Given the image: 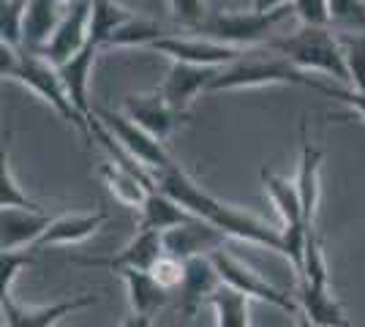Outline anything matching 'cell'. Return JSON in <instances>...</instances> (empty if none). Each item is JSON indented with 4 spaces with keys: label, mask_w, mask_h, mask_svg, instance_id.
I'll use <instances>...</instances> for the list:
<instances>
[{
    "label": "cell",
    "mask_w": 365,
    "mask_h": 327,
    "mask_svg": "<svg viewBox=\"0 0 365 327\" xmlns=\"http://www.w3.org/2000/svg\"><path fill=\"white\" fill-rule=\"evenodd\" d=\"M210 306L215 311V327H251L248 319V297L221 286L213 297H210Z\"/></svg>",
    "instance_id": "cell-26"
},
{
    "label": "cell",
    "mask_w": 365,
    "mask_h": 327,
    "mask_svg": "<svg viewBox=\"0 0 365 327\" xmlns=\"http://www.w3.org/2000/svg\"><path fill=\"white\" fill-rule=\"evenodd\" d=\"M96 303H98L96 295H79L71 300L52 303V306H41V308H28V306H19L11 295H6L0 300V308H3V325L6 327H52L58 325L63 316L91 308Z\"/></svg>",
    "instance_id": "cell-14"
},
{
    "label": "cell",
    "mask_w": 365,
    "mask_h": 327,
    "mask_svg": "<svg viewBox=\"0 0 365 327\" xmlns=\"http://www.w3.org/2000/svg\"><path fill=\"white\" fill-rule=\"evenodd\" d=\"M292 11L308 28H330V0H294Z\"/></svg>",
    "instance_id": "cell-33"
},
{
    "label": "cell",
    "mask_w": 365,
    "mask_h": 327,
    "mask_svg": "<svg viewBox=\"0 0 365 327\" xmlns=\"http://www.w3.org/2000/svg\"><path fill=\"white\" fill-rule=\"evenodd\" d=\"M107 221V213L98 210V213H66L58 216L49 229L41 234V240L33 246V249H46V246H74L82 243L93 234L98 232V227Z\"/></svg>",
    "instance_id": "cell-19"
},
{
    "label": "cell",
    "mask_w": 365,
    "mask_h": 327,
    "mask_svg": "<svg viewBox=\"0 0 365 327\" xmlns=\"http://www.w3.org/2000/svg\"><path fill=\"white\" fill-rule=\"evenodd\" d=\"M25 9H28V0H3V6H0V44L22 49Z\"/></svg>",
    "instance_id": "cell-28"
},
{
    "label": "cell",
    "mask_w": 365,
    "mask_h": 327,
    "mask_svg": "<svg viewBox=\"0 0 365 327\" xmlns=\"http://www.w3.org/2000/svg\"><path fill=\"white\" fill-rule=\"evenodd\" d=\"M270 49L281 52L284 58H289L297 68H303L308 74L317 71V74L335 79L341 88H351V77L349 68H346L341 38L330 28H308V25H303L300 31L287 36V38L270 41Z\"/></svg>",
    "instance_id": "cell-3"
},
{
    "label": "cell",
    "mask_w": 365,
    "mask_h": 327,
    "mask_svg": "<svg viewBox=\"0 0 365 327\" xmlns=\"http://www.w3.org/2000/svg\"><path fill=\"white\" fill-rule=\"evenodd\" d=\"M218 71L221 68H213V66H194V63L175 61L169 66V74L158 90L178 112L188 115V107L194 104V98L213 88Z\"/></svg>",
    "instance_id": "cell-10"
},
{
    "label": "cell",
    "mask_w": 365,
    "mask_h": 327,
    "mask_svg": "<svg viewBox=\"0 0 365 327\" xmlns=\"http://www.w3.org/2000/svg\"><path fill=\"white\" fill-rule=\"evenodd\" d=\"M98 172H101V177H104V186L109 188V194L120 204H125V207H139V210H142V204L148 199L150 188H155L150 180H145V177L134 175L131 170L115 164L112 158L104 161Z\"/></svg>",
    "instance_id": "cell-23"
},
{
    "label": "cell",
    "mask_w": 365,
    "mask_h": 327,
    "mask_svg": "<svg viewBox=\"0 0 365 327\" xmlns=\"http://www.w3.org/2000/svg\"><path fill=\"white\" fill-rule=\"evenodd\" d=\"M98 49H101L98 44L88 41V47L82 49V52H76L71 61H66L63 66H58V74H61L63 85H66V93L71 98V104L85 115L88 123L96 118L91 101H88V82H91V68H93L96 55H98Z\"/></svg>",
    "instance_id": "cell-18"
},
{
    "label": "cell",
    "mask_w": 365,
    "mask_h": 327,
    "mask_svg": "<svg viewBox=\"0 0 365 327\" xmlns=\"http://www.w3.org/2000/svg\"><path fill=\"white\" fill-rule=\"evenodd\" d=\"M292 6L278 9V11H221V14L207 16L205 22H199L197 28H191L188 33H197L202 38H210L218 44L237 49H254L259 41L270 38L273 28H278L287 16H289Z\"/></svg>",
    "instance_id": "cell-5"
},
{
    "label": "cell",
    "mask_w": 365,
    "mask_h": 327,
    "mask_svg": "<svg viewBox=\"0 0 365 327\" xmlns=\"http://www.w3.org/2000/svg\"><path fill=\"white\" fill-rule=\"evenodd\" d=\"M96 118L101 120V125L115 137V142L120 145L123 150L134 158V161H139L150 175L167 170V167L175 164V158L169 156V150L164 147V142L150 137L145 128H139L128 115L112 112V109H98Z\"/></svg>",
    "instance_id": "cell-6"
},
{
    "label": "cell",
    "mask_w": 365,
    "mask_h": 327,
    "mask_svg": "<svg viewBox=\"0 0 365 327\" xmlns=\"http://www.w3.org/2000/svg\"><path fill=\"white\" fill-rule=\"evenodd\" d=\"M210 259H213V265H215V270H218V276H221V284H224V286L235 289V292H240V295H245L248 300H262V303H270V306L281 308V311L300 313L297 300H292L287 292H281V289L273 286L270 281L262 279L254 267L243 265L240 259H235V256L227 254L224 249L210 254Z\"/></svg>",
    "instance_id": "cell-7"
},
{
    "label": "cell",
    "mask_w": 365,
    "mask_h": 327,
    "mask_svg": "<svg viewBox=\"0 0 365 327\" xmlns=\"http://www.w3.org/2000/svg\"><path fill=\"white\" fill-rule=\"evenodd\" d=\"M153 279L158 281L167 292H175V289H180L182 284V276H185V262H180V259H175V256H169V254H164L155 265L148 270Z\"/></svg>",
    "instance_id": "cell-34"
},
{
    "label": "cell",
    "mask_w": 365,
    "mask_h": 327,
    "mask_svg": "<svg viewBox=\"0 0 365 327\" xmlns=\"http://www.w3.org/2000/svg\"><path fill=\"white\" fill-rule=\"evenodd\" d=\"M264 85H303V88L322 90V93H327V88H330L319 79H314L308 71L297 68L281 52L259 55L254 49H248L237 63L218 71L210 90H240V88H264Z\"/></svg>",
    "instance_id": "cell-4"
},
{
    "label": "cell",
    "mask_w": 365,
    "mask_h": 327,
    "mask_svg": "<svg viewBox=\"0 0 365 327\" xmlns=\"http://www.w3.org/2000/svg\"><path fill=\"white\" fill-rule=\"evenodd\" d=\"M134 11L123 9L115 0H91V41L98 47H107V41L134 19Z\"/></svg>",
    "instance_id": "cell-25"
},
{
    "label": "cell",
    "mask_w": 365,
    "mask_h": 327,
    "mask_svg": "<svg viewBox=\"0 0 365 327\" xmlns=\"http://www.w3.org/2000/svg\"><path fill=\"white\" fill-rule=\"evenodd\" d=\"M227 234L218 232L215 227L205 224V221H188V224H180V227H172L167 232H161V240H164V254L180 259V262H188L194 256H210L215 251H221V243H224Z\"/></svg>",
    "instance_id": "cell-13"
},
{
    "label": "cell",
    "mask_w": 365,
    "mask_h": 327,
    "mask_svg": "<svg viewBox=\"0 0 365 327\" xmlns=\"http://www.w3.org/2000/svg\"><path fill=\"white\" fill-rule=\"evenodd\" d=\"M153 49L167 55L172 63H194V66H213V68H227L248 52V49L227 47L202 36H172V33L155 41Z\"/></svg>",
    "instance_id": "cell-8"
},
{
    "label": "cell",
    "mask_w": 365,
    "mask_h": 327,
    "mask_svg": "<svg viewBox=\"0 0 365 327\" xmlns=\"http://www.w3.org/2000/svg\"><path fill=\"white\" fill-rule=\"evenodd\" d=\"M289 3H294V0H251V3H248V9H251V11H262V14H267V11L287 9Z\"/></svg>",
    "instance_id": "cell-37"
},
{
    "label": "cell",
    "mask_w": 365,
    "mask_h": 327,
    "mask_svg": "<svg viewBox=\"0 0 365 327\" xmlns=\"http://www.w3.org/2000/svg\"><path fill=\"white\" fill-rule=\"evenodd\" d=\"M66 11H68V6L63 0H28L22 47H28L31 55H41L61 28Z\"/></svg>",
    "instance_id": "cell-17"
},
{
    "label": "cell",
    "mask_w": 365,
    "mask_h": 327,
    "mask_svg": "<svg viewBox=\"0 0 365 327\" xmlns=\"http://www.w3.org/2000/svg\"><path fill=\"white\" fill-rule=\"evenodd\" d=\"M164 36H169L158 22L145 19V16H134L128 25H123L120 31L115 33L107 41V47H153L155 41H161Z\"/></svg>",
    "instance_id": "cell-27"
},
{
    "label": "cell",
    "mask_w": 365,
    "mask_h": 327,
    "mask_svg": "<svg viewBox=\"0 0 365 327\" xmlns=\"http://www.w3.org/2000/svg\"><path fill=\"white\" fill-rule=\"evenodd\" d=\"M327 95L330 98H338V101H344V104H349L360 118H365V93L360 90H354V88H341V85H330L327 88Z\"/></svg>",
    "instance_id": "cell-36"
},
{
    "label": "cell",
    "mask_w": 365,
    "mask_h": 327,
    "mask_svg": "<svg viewBox=\"0 0 365 327\" xmlns=\"http://www.w3.org/2000/svg\"><path fill=\"white\" fill-rule=\"evenodd\" d=\"M164 256V240L161 232H137L125 249L118 251L115 256H74V265L85 267H109L115 273L123 270H150L158 259Z\"/></svg>",
    "instance_id": "cell-11"
},
{
    "label": "cell",
    "mask_w": 365,
    "mask_h": 327,
    "mask_svg": "<svg viewBox=\"0 0 365 327\" xmlns=\"http://www.w3.org/2000/svg\"><path fill=\"white\" fill-rule=\"evenodd\" d=\"M169 11H172V16H175L180 25H185L188 31L207 19L205 0H169Z\"/></svg>",
    "instance_id": "cell-35"
},
{
    "label": "cell",
    "mask_w": 365,
    "mask_h": 327,
    "mask_svg": "<svg viewBox=\"0 0 365 327\" xmlns=\"http://www.w3.org/2000/svg\"><path fill=\"white\" fill-rule=\"evenodd\" d=\"M123 115H128L139 128H145L150 137L155 140H169V134L185 123L188 115H182L169 104L167 98L161 95V90H155L150 95H123Z\"/></svg>",
    "instance_id": "cell-9"
},
{
    "label": "cell",
    "mask_w": 365,
    "mask_h": 327,
    "mask_svg": "<svg viewBox=\"0 0 365 327\" xmlns=\"http://www.w3.org/2000/svg\"><path fill=\"white\" fill-rule=\"evenodd\" d=\"M245 3H251V0H245Z\"/></svg>",
    "instance_id": "cell-41"
},
{
    "label": "cell",
    "mask_w": 365,
    "mask_h": 327,
    "mask_svg": "<svg viewBox=\"0 0 365 327\" xmlns=\"http://www.w3.org/2000/svg\"><path fill=\"white\" fill-rule=\"evenodd\" d=\"M66 6H76V3H82V0H63Z\"/></svg>",
    "instance_id": "cell-40"
},
{
    "label": "cell",
    "mask_w": 365,
    "mask_h": 327,
    "mask_svg": "<svg viewBox=\"0 0 365 327\" xmlns=\"http://www.w3.org/2000/svg\"><path fill=\"white\" fill-rule=\"evenodd\" d=\"M297 327H317V325H314V322H311L305 313H297Z\"/></svg>",
    "instance_id": "cell-39"
},
{
    "label": "cell",
    "mask_w": 365,
    "mask_h": 327,
    "mask_svg": "<svg viewBox=\"0 0 365 327\" xmlns=\"http://www.w3.org/2000/svg\"><path fill=\"white\" fill-rule=\"evenodd\" d=\"M120 276H123V281H125V292H128L131 313L153 316L158 308L167 306V300L172 292H167V289L153 279L148 270H123Z\"/></svg>",
    "instance_id": "cell-24"
},
{
    "label": "cell",
    "mask_w": 365,
    "mask_h": 327,
    "mask_svg": "<svg viewBox=\"0 0 365 327\" xmlns=\"http://www.w3.org/2000/svg\"><path fill=\"white\" fill-rule=\"evenodd\" d=\"M330 22L341 33H365V0H330Z\"/></svg>",
    "instance_id": "cell-30"
},
{
    "label": "cell",
    "mask_w": 365,
    "mask_h": 327,
    "mask_svg": "<svg viewBox=\"0 0 365 327\" xmlns=\"http://www.w3.org/2000/svg\"><path fill=\"white\" fill-rule=\"evenodd\" d=\"M319 170H322V150L317 145H311L303 125V150H300V164H297V191H300V202H303L305 221L314 224V213L319 204Z\"/></svg>",
    "instance_id": "cell-22"
},
{
    "label": "cell",
    "mask_w": 365,
    "mask_h": 327,
    "mask_svg": "<svg viewBox=\"0 0 365 327\" xmlns=\"http://www.w3.org/2000/svg\"><path fill=\"white\" fill-rule=\"evenodd\" d=\"M153 183H155L158 191H164L167 197H172L180 207H185L194 218L215 227L218 232H224L227 237H237V240L254 243V246H264L267 251H278V254L287 256V240H284L281 229L264 224L262 218L251 216L245 210H237L235 204L215 199L213 194H207L205 188L199 186L178 161L172 167H167V170L155 172Z\"/></svg>",
    "instance_id": "cell-1"
},
{
    "label": "cell",
    "mask_w": 365,
    "mask_h": 327,
    "mask_svg": "<svg viewBox=\"0 0 365 327\" xmlns=\"http://www.w3.org/2000/svg\"><path fill=\"white\" fill-rule=\"evenodd\" d=\"M55 218L44 210H19V207H3L0 213V249L3 251H22L33 249L41 234L49 229Z\"/></svg>",
    "instance_id": "cell-16"
},
{
    "label": "cell",
    "mask_w": 365,
    "mask_h": 327,
    "mask_svg": "<svg viewBox=\"0 0 365 327\" xmlns=\"http://www.w3.org/2000/svg\"><path fill=\"white\" fill-rule=\"evenodd\" d=\"M221 276L215 270L210 256H194L185 262V276L180 284V295H178V311L188 319H194L202 303H210V297L221 289Z\"/></svg>",
    "instance_id": "cell-15"
},
{
    "label": "cell",
    "mask_w": 365,
    "mask_h": 327,
    "mask_svg": "<svg viewBox=\"0 0 365 327\" xmlns=\"http://www.w3.org/2000/svg\"><path fill=\"white\" fill-rule=\"evenodd\" d=\"M346 68H349L351 88L365 93V33H338Z\"/></svg>",
    "instance_id": "cell-29"
},
{
    "label": "cell",
    "mask_w": 365,
    "mask_h": 327,
    "mask_svg": "<svg viewBox=\"0 0 365 327\" xmlns=\"http://www.w3.org/2000/svg\"><path fill=\"white\" fill-rule=\"evenodd\" d=\"M300 313H305L317 327H349V319L341 308V303L330 295L327 284H308L300 281L297 292Z\"/></svg>",
    "instance_id": "cell-20"
},
{
    "label": "cell",
    "mask_w": 365,
    "mask_h": 327,
    "mask_svg": "<svg viewBox=\"0 0 365 327\" xmlns=\"http://www.w3.org/2000/svg\"><path fill=\"white\" fill-rule=\"evenodd\" d=\"M188 221H194V216L185 207H180L164 191L150 188L148 199L142 204L137 232H167L172 227H180V224H188Z\"/></svg>",
    "instance_id": "cell-21"
},
{
    "label": "cell",
    "mask_w": 365,
    "mask_h": 327,
    "mask_svg": "<svg viewBox=\"0 0 365 327\" xmlns=\"http://www.w3.org/2000/svg\"><path fill=\"white\" fill-rule=\"evenodd\" d=\"M0 74H3V79L22 82L36 95H41L63 120H68L74 128H79L85 134V140L93 137L91 123L85 120V115L71 104V98L66 93V85L58 74V66L44 61L41 55H31V52H22V49H14L9 44H0Z\"/></svg>",
    "instance_id": "cell-2"
},
{
    "label": "cell",
    "mask_w": 365,
    "mask_h": 327,
    "mask_svg": "<svg viewBox=\"0 0 365 327\" xmlns=\"http://www.w3.org/2000/svg\"><path fill=\"white\" fill-rule=\"evenodd\" d=\"M33 262V254L31 251H3L0 256V276H3V284H0V295H11V286H14L16 276L19 270Z\"/></svg>",
    "instance_id": "cell-32"
},
{
    "label": "cell",
    "mask_w": 365,
    "mask_h": 327,
    "mask_svg": "<svg viewBox=\"0 0 365 327\" xmlns=\"http://www.w3.org/2000/svg\"><path fill=\"white\" fill-rule=\"evenodd\" d=\"M0 207H19V210H44L38 202H33L31 197L19 188L14 172L9 167V158L3 153V167H0Z\"/></svg>",
    "instance_id": "cell-31"
},
{
    "label": "cell",
    "mask_w": 365,
    "mask_h": 327,
    "mask_svg": "<svg viewBox=\"0 0 365 327\" xmlns=\"http://www.w3.org/2000/svg\"><path fill=\"white\" fill-rule=\"evenodd\" d=\"M88 41H91V0H82L76 6H68L61 28L46 44L41 58L52 66H63L66 61H71L76 52L88 47Z\"/></svg>",
    "instance_id": "cell-12"
},
{
    "label": "cell",
    "mask_w": 365,
    "mask_h": 327,
    "mask_svg": "<svg viewBox=\"0 0 365 327\" xmlns=\"http://www.w3.org/2000/svg\"><path fill=\"white\" fill-rule=\"evenodd\" d=\"M120 327H153V316H142V313H131L123 319Z\"/></svg>",
    "instance_id": "cell-38"
}]
</instances>
